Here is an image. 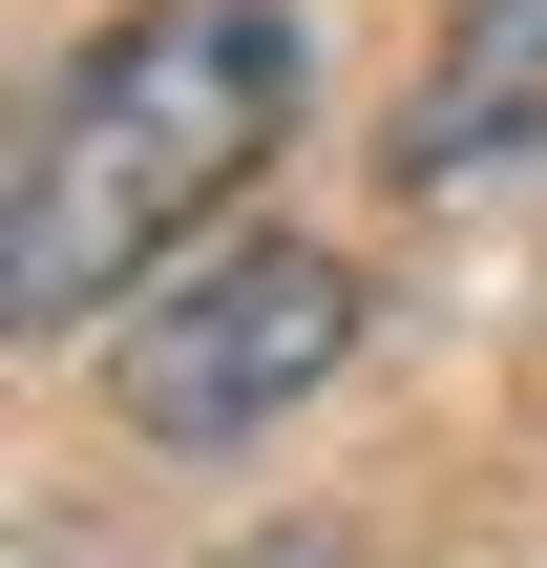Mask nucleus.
Returning <instances> with one entry per match:
<instances>
[{
  "mask_svg": "<svg viewBox=\"0 0 547 568\" xmlns=\"http://www.w3.org/2000/svg\"><path fill=\"white\" fill-rule=\"evenodd\" d=\"M295 126V21L274 0H148L126 42H84L21 126V232H0V295L21 337H84L105 295H148Z\"/></svg>",
  "mask_w": 547,
  "mask_h": 568,
  "instance_id": "obj_1",
  "label": "nucleus"
},
{
  "mask_svg": "<svg viewBox=\"0 0 547 568\" xmlns=\"http://www.w3.org/2000/svg\"><path fill=\"white\" fill-rule=\"evenodd\" d=\"M337 358H358V274H337L316 232H232V253H190V274L126 295V422L190 443V464L274 443Z\"/></svg>",
  "mask_w": 547,
  "mask_h": 568,
  "instance_id": "obj_2",
  "label": "nucleus"
},
{
  "mask_svg": "<svg viewBox=\"0 0 547 568\" xmlns=\"http://www.w3.org/2000/svg\"><path fill=\"white\" fill-rule=\"evenodd\" d=\"M527 148H547V0H464L401 105V190H506Z\"/></svg>",
  "mask_w": 547,
  "mask_h": 568,
  "instance_id": "obj_3",
  "label": "nucleus"
},
{
  "mask_svg": "<svg viewBox=\"0 0 547 568\" xmlns=\"http://www.w3.org/2000/svg\"><path fill=\"white\" fill-rule=\"evenodd\" d=\"M232 568H337V548H232Z\"/></svg>",
  "mask_w": 547,
  "mask_h": 568,
  "instance_id": "obj_4",
  "label": "nucleus"
}]
</instances>
